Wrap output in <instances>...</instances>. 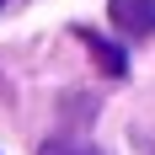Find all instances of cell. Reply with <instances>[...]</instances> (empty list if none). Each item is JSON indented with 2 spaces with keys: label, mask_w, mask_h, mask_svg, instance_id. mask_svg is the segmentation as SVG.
I'll list each match as a JSON object with an SVG mask.
<instances>
[{
  "label": "cell",
  "mask_w": 155,
  "mask_h": 155,
  "mask_svg": "<svg viewBox=\"0 0 155 155\" xmlns=\"http://www.w3.org/2000/svg\"><path fill=\"white\" fill-rule=\"evenodd\" d=\"M107 16L123 38H150L155 32V0H107Z\"/></svg>",
  "instance_id": "1"
},
{
  "label": "cell",
  "mask_w": 155,
  "mask_h": 155,
  "mask_svg": "<svg viewBox=\"0 0 155 155\" xmlns=\"http://www.w3.org/2000/svg\"><path fill=\"white\" fill-rule=\"evenodd\" d=\"M80 43L91 48L96 59H102V70H107V75H123V70H128V59H123V54H118V48H112V43H102L96 32H86V27H80Z\"/></svg>",
  "instance_id": "2"
},
{
  "label": "cell",
  "mask_w": 155,
  "mask_h": 155,
  "mask_svg": "<svg viewBox=\"0 0 155 155\" xmlns=\"http://www.w3.org/2000/svg\"><path fill=\"white\" fill-rule=\"evenodd\" d=\"M43 155H96V150H86V144H48Z\"/></svg>",
  "instance_id": "3"
},
{
  "label": "cell",
  "mask_w": 155,
  "mask_h": 155,
  "mask_svg": "<svg viewBox=\"0 0 155 155\" xmlns=\"http://www.w3.org/2000/svg\"><path fill=\"white\" fill-rule=\"evenodd\" d=\"M0 5H5V0H0Z\"/></svg>",
  "instance_id": "4"
}]
</instances>
